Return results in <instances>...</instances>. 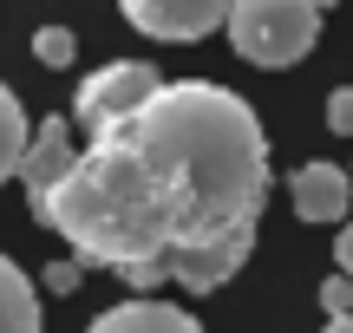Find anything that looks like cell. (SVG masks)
I'll list each match as a JSON object with an SVG mask.
<instances>
[{"label":"cell","mask_w":353,"mask_h":333,"mask_svg":"<svg viewBox=\"0 0 353 333\" xmlns=\"http://www.w3.org/2000/svg\"><path fill=\"white\" fill-rule=\"evenodd\" d=\"M268 203V138L249 98L170 78L138 118L99 131L33 216L72 242L79 268H112L138 294H216L249 261Z\"/></svg>","instance_id":"obj_1"},{"label":"cell","mask_w":353,"mask_h":333,"mask_svg":"<svg viewBox=\"0 0 353 333\" xmlns=\"http://www.w3.org/2000/svg\"><path fill=\"white\" fill-rule=\"evenodd\" d=\"M314 39H321V13L307 0H236L229 7V46L249 65L281 72V65L307 59Z\"/></svg>","instance_id":"obj_2"},{"label":"cell","mask_w":353,"mask_h":333,"mask_svg":"<svg viewBox=\"0 0 353 333\" xmlns=\"http://www.w3.org/2000/svg\"><path fill=\"white\" fill-rule=\"evenodd\" d=\"M164 85H170V78L157 72V65H144V59H112V65H99V72L79 85V125L99 138V131L138 118Z\"/></svg>","instance_id":"obj_3"},{"label":"cell","mask_w":353,"mask_h":333,"mask_svg":"<svg viewBox=\"0 0 353 333\" xmlns=\"http://www.w3.org/2000/svg\"><path fill=\"white\" fill-rule=\"evenodd\" d=\"M229 7L236 0H118V13L144 39H170V46H190V39L229 26Z\"/></svg>","instance_id":"obj_4"},{"label":"cell","mask_w":353,"mask_h":333,"mask_svg":"<svg viewBox=\"0 0 353 333\" xmlns=\"http://www.w3.org/2000/svg\"><path fill=\"white\" fill-rule=\"evenodd\" d=\"M288 203L301 222H341L347 203H353V170L341 164H301L288 177Z\"/></svg>","instance_id":"obj_5"},{"label":"cell","mask_w":353,"mask_h":333,"mask_svg":"<svg viewBox=\"0 0 353 333\" xmlns=\"http://www.w3.org/2000/svg\"><path fill=\"white\" fill-rule=\"evenodd\" d=\"M72 164H79L72 125H65V118H46V125L33 131V144H26V164H20V183H26V196H46V190H59V183L72 177Z\"/></svg>","instance_id":"obj_6"},{"label":"cell","mask_w":353,"mask_h":333,"mask_svg":"<svg viewBox=\"0 0 353 333\" xmlns=\"http://www.w3.org/2000/svg\"><path fill=\"white\" fill-rule=\"evenodd\" d=\"M85 333H203V327H196V314L170 308V301L138 294V301H118V308H105Z\"/></svg>","instance_id":"obj_7"},{"label":"cell","mask_w":353,"mask_h":333,"mask_svg":"<svg viewBox=\"0 0 353 333\" xmlns=\"http://www.w3.org/2000/svg\"><path fill=\"white\" fill-rule=\"evenodd\" d=\"M0 333H39V288L7 255H0Z\"/></svg>","instance_id":"obj_8"},{"label":"cell","mask_w":353,"mask_h":333,"mask_svg":"<svg viewBox=\"0 0 353 333\" xmlns=\"http://www.w3.org/2000/svg\"><path fill=\"white\" fill-rule=\"evenodd\" d=\"M26 144H33L26 105L13 98L7 85H0V183H7V177H20V164H26Z\"/></svg>","instance_id":"obj_9"},{"label":"cell","mask_w":353,"mask_h":333,"mask_svg":"<svg viewBox=\"0 0 353 333\" xmlns=\"http://www.w3.org/2000/svg\"><path fill=\"white\" fill-rule=\"evenodd\" d=\"M72 52H79V39L65 33V26H39V33H33V59L52 65V72H65V65H72Z\"/></svg>","instance_id":"obj_10"},{"label":"cell","mask_w":353,"mask_h":333,"mask_svg":"<svg viewBox=\"0 0 353 333\" xmlns=\"http://www.w3.org/2000/svg\"><path fill=\"white\" fill-rule=\"evenodd\" d=\"M321 308H327V321H347L353 314V281L347 275H327V281H321Z\"/></svg>","instance_id":"obj_11"},{"label":"cell","mask_w":353,"mask_h":333,"mask_svg":"<svg viewBox=\"0 0 353 333\" xmlns=\"http://www.w3.org/2000/svg\"><path fill=\"white\" fill-rule=\"evenodd\" d=\"M327 131H334V138H353V85H341L327 98Z\"/></svg>","instance_id":"obj_12"},{"label":"cell","mask_w":353,"mask_h":333,"mask_svg":"<svg viewBox=\"0 0 353 333\" xmlns=\"http://www.w3.org/2000/svg\"><path fill=\"white\" fill-rule=\"evenodd\" d=\"M79 275H85L79 261H52V268H46V288H52V294H72V288H79Z\"/></svg>","instance_id":"obj_13"},{"label":"cell","mask_w":353,"mask_h":333,"mask_svg":"<svg viewBox=\"0 0 353 333\" xmlns=\"http://www.w3.org/2000/svg\"><path fill=\"white\" fill-rule=\"evenodd\" d=\"M334 261H341V275H347V281H353V222H347V229H341V242H334Z\"/></svg>","instance_id":"obj_14"},{"label":"cell","mask_w":353,"mask_h":333,"mask_svg":"<svg viewBox=\"0 0 353 333\" xmlns=\"http://www.w3.org/2000/svg\"><path fill=\"white\" fill-rule=\"evenodd\" d=\"M321 333H353V314H347V321H327V327H321Z\"/></svg>","instance_id":"obj_15"},{"label":"cell","mask_w":353,"mask_h":333,"mask_svg":"<svg viewBox=\"0 0 353 333\" xmlns=\"http://www.w3.org/2000/svg\"><path fill=\"white\" fill-rule=\"evenodd\" d=\"M307 7H314V13H327V7H341V0H307Z\"/></svg>","instance_id":"obj_16"}]
</instances>
